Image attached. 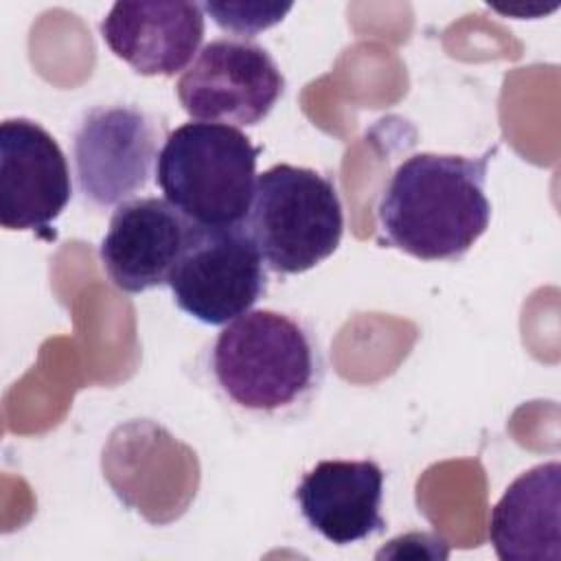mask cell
<instances>
[{"instance_id":"obj_3","label":"cell","mask_w":561,"mask_h":561,"mask_svg":"<svg viewBox=\"0 0 561 561\" xmlns=\"http://www.w3.org/2000/svg\"><path fill=\"white\" fill-rule=\"evenodd\" d=\"M259 151L237 127L191 121L169 131L156 162V184L197 226L245 224Z\"/></svg>"},{"instance_id":"obj_1","label":"cell","mask_w":561,"mask_h":561,"mask_svg":"<svg viewBox=\"0 0 561 561\" xmlns=\"http://www.w3.org/2000/svg\"><path fill=\"white\" fill-rule=\"evenodd\" d=\"M497 147L482 156L421 151L388 178L377 202V241L421 261H460L486 232V171Z\"/></svg>"},{"instance_id":"obj_11","label":"cell","mask_w":561,"mask_h":561,"mask_svg":"<svg viewBox=\"0 0 561 561\" xmlns=\"http://www.w3.org/2000/svg\"><path fill=\"white\" fill-rule=\"evenodd\" d=\"M307 526L335 546L383 530V469L375 460H320L294 491Z\"/></svg>"},{"instance_id":"obj_5","label":"cell","mask_w":561,"mask_h":561,"mask_svg":"<svg viewBox=\"0 0 561 561\" xmlns=\"http://www.w3.org/2000/svg\"><path fill=\"white\" fill-rule=\"evenodd\" d=\"M167 136V125L136 105L90 107L72 136L75 178L83 202L105 210L134 199L156 173Z\"/></svg>"},{"instance_id":"obj_12","label":"cell","mask_w":561,"mask_h":561,"mask_svg":"<svg viewBox=\"0 0 561 561\" xmlns=\"http://www.w3.org/2000/svg\"><path fill=\"white\" fill-rule=\"evenodd\" d=\"M561 465L541 462L519 473L491 508L489 541L502 561H559Z\"/></svg>"},{"instance_id":"obj_6","label":"cell","mask_w":561,"mask_h":561,"mask_svg":"<svg viewBox=\"0 0 561 561\" xmlns=\"http://www.w3.org/2000/svg\"><path fill=\"white\" fill-rule=\"evenodd\" d=\"M265 261L245 224L197 226L169 276L173 302L186 316L224 327L248 313L267 289Z\"/></svg>"},{"instance_id":"obj_4","label":"cell","mask_w":561,"mask_h":561,"mask_svg":"<svg viewBox=\"0 0 561 561\" xmlns=\"http://www.w3.org/2000/svg\"><path fill=\"white\" fill-rule=\"evenodd\" d=\"M245 228L272 272L302 274L337 250L344 210L331 178L280 162L256 175Z\"/></svg>"},{"instance_id":"obj_13","label":"cell","mask_w":561,"mask_h":561,"mask_svg":"<svg viewBox=\"0 0 561 561\" xmlns=\"http://www.w3.org/2000/svg\"><path fill=\"white\" fill-rule=\"evenodd\" d=\"M291 2H204L202 9L213 22L241 39L252 37L274 24H278L289 11Z\"/></svg>"},{"instance_id":"obj_9","label":"cell","mask_w":561,"mask_h":561,"mask_svg":"<svg viewBox=\"0 0 561 561\" xmlns=\"http://www.w3.org/2000/svg\"><path fill=\"white\" fill-rule=\"evenodd\" d=\"M193 228L164 197H134L116 206L99 245L110 283L125 294L169 285Z\"/></svg>"},{"instance_id":"obj_2","label":"cell","mask_w":561,"mask_h":561,"mask_svg":"<svg viewBox=\"0 0 561 561\" xmlns=\"http://www.w3.org/2000/svg\"><path fill=\"white\" fill-rule=\"evenodd\" d=\"M208 370L221 399L245 416L280 421L300 414L324 379L313 329L278 309H250L224 324Z\"/></svg>"},{"instance_id":"obj_8","label":"cell","mask_w":561,"mask_h":561,"mask_svg":"<svg viewBox=\"0 0 561 561\" xmlns=\"http://www.w3.org/2000/svg\"><path fill=\"white\" fill-rule=\"evenodd\" d=\"M72 195L59 142L31 118L0 125V224L4 230H44Z\"/></svg>"},{"instance_id":"obj_10","label":"cell","mask_w":561,"mask_h":561,"mask_svg":"<svg viewBox=\"0 0 561 561\" xmlns=\"http://www.w3.org/2000/svg\"><path fill=\"white\" fill-rule=\"evenodd\" d=\"M107 48L142 77L184 72L199 53L206 15L197 2H114L101 20Z\"/></svg>"},{"instance_id":"obj_7","label":"cell","mask_w":561,"mask_h":561,"mask_svg":"<svg viewBox=\"0 0 561 561\" xmlns=\"http://www.w3.org/2000/svg\"><path fill=\"white\" fill-rule=\"evenodd\" d=\"M283 92L285 77L274 57L261 44L241 37L208 42L175 85L188 116L230 127L259 125Z\"/></svg>"}]
</instances>
